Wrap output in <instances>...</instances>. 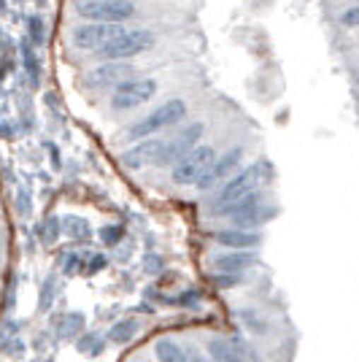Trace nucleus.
<instances>
[{
	"instance_id": "f257e3e1",
	"label": "nucleus",
	"mask_w": 359,
	"mask_h": 362,
	"mask_svg": "<svg viewBox=\"0 0 359 362\" xmlns=\"http://www.w3.org/2000/svg\"><path fill=\"white\" fill-rule=\"evenodd\" d=\"M268 181H270V165H265V163H254V165L240 168L238 173L216 192V197L211 200V209L216 214H225L227 209L238 206L240 200L252 197L254 192H262V187Z\"/></svg>"
},
{
	"instance_id": "f03ea898",
	"label": "nucleus",
	"mask_w": 359,
	"mask_h": 362,
	"mask_svg": "<svg viewBox=\"0 0 359 362\" xmlns=\"http://www.w3.org/2000/svg\"><path fill=\"white\" fill-rule=\"evenodd\" d=\"M184 117H187V100H181V98L165 100L157 108H151V114H146L143 119L135 122L133 127L127 130V141H146V138H151L160 130L181 124Z\"/></svg>"
},
{
	"instance_id": "7ed1b4c3",
	"label": "nucleus",
	"mask_w": 359,
	"mask_h": 362,
	"mask_svg": "<svg viewBox=\"0 0 359 362\" xmlns=\"http://www.w3.org/2000/svg\"><path fill=\"white\" fill-rule=\"evenodd\" d=\"M225 216L233 222V227H240V230H257V227L268 225L270 219L276 216V206L268 203L262 192H254L252 197L240 200L238 206L227 209Z\"/></svg>"
},
{
	"instance_id": "20e7f679",
	"label": "nucleus",
	"mask_w": 359,
	"mask_h": 362,
	"mask_svg": "<svg viewBox=\"0 0 359 362\" xmlns=\"http://www.w3.org/2000/svg\"><path fill=\"white\" fill-rule=\"evenodd\" d=\"M203 133H206V124L203 122H192V124H184L181 130L173 133L170 141L163 144V157H160V165L163 168H176L192 151L200 146L203 141Z\"/></svg>"
},
{
	"instance_id": "39448f33",
	"label": "nucleus",
	"mask_w": 359,
	"mask_h": 362,
	"mask_svg": "<svg viewBox=\"0 0 359 362\" xmlns=\"http://www.w3.org/2000/svg\"><path fill=\"white\" fill-rule=\"evenodd\" d=\"M76 14L87 22H111L122 25L124 19L135 16L133 0H78Z\"/></svg>"
},
{
	"instance_id": "423d86ee",
	"label": "nucleus",
	"mask_w": 359,
	"mask_h": 362,
	"mask_svg": "<svg viewBox=\"0 0 359 362\" xmlns=\"http://www.w3.org/2000/svg\"><path fill=\"white\" fill-rule=\"evenodd\" d=\"M213 160H216V149L208 144H200L192 154H187L179 165L173 168L170 181L176 187H197L203 181V176L208 173V168L213 165Z\"/></svg>"
},
{
	"instance_id": "0eeeda50",
	"label": "nucleus",
	"mask_w": 359,
	"mask_h": 362,
	"mask_svg": "<svg viewBox=\"0 0 359 362\" xmlns=\"http://www.w3.org/2000/svg\"><path fill=\"white\" fill-rule=\"evenodd\" d=\"M154 33L143 30V28H133V30H124L119 38H114L111 44L105 46L103 52H98L103 60H133L138 54H146L151 46H154Z\"/></svg>"
},
{
	"instance_id": "6e6552de",
	"label": "nucleus",
	"mask_w": 359,
	"mask_h": 362,
	"mask_svg": "<svg viewBox=\"0 0 359 362\" xmlns=\"http://www.w3.org/2000/svg\"><path fill=\"white\" fill-rule=\"evenodd\" d=\"M157 95V81L154 78H127L122 81L117 90L111 92V108L114 111H133V108L149 103L151 98Z\"/></svg>"
},
{
	"instance_id": "1a4fd4ad",
	"label": "nucleus",
	"mask_w": 359,
	"mask_h": 362,
	"mask_svg": "<svg viewBox=\"0 0 359 362\" xmlns=\"http://www.w3.org/2000/svg\"><path fill=\"white\" fill-rule=\"evenodd\" d=\"M124 28L111 22H84L73 30V46L81 52H103L114 38H119Z\"/></svg>"
},
{
	"instance_id": "9d476101",
	"label": "nucleus",
	"mask_w": 359,
	"mask_h": 362,
	"mask_svg": "<svg viewBox=\"0 0 359 362\" xmlns=\"http://www.w3.org/2000/svg\"><path fill=\"white\" fill-rule=\"evenodd\" d=\"M240 165H243V146H233V149L222 151L213 160V165L208 168V173L203 176V181L197 184V189H213L219 181L227 184L240 170Z\"/></svg>"
},
{
	"instance_id": "9b49d317",
	"label": "nucleus",
	"mask_w": 359,
	"mask_h": 362,
	"mask_svg": "<svg viewBox=\"0 0 359 362\" xmlns=\"http://www.w3.org/2000/svg\"><path fill=\"white\" fill-rule=\"evenodd\" d=\"M133 78V65L130 60H105L103 65L92 68L87 74V84L92 90H105V87H119L122 81Z\"/></svg>"
},
{
	"instance_id": "f8f14e48",
	"label": "nucleus",
	"mask_w": 359,
	"mask_h": 362,
	"mask_svg": "<svg viewBox=\"0 0 359 362\" xmlns=\"http://www.w3.org/2000/svg\"><path fill=\"white\" fill-rule=\"evenodd\" d=\"M160 157H163V141L146 138V141H138L133 149H127V154L122 157V165L127 168L160 165Z\"/></svg>"
},
{
	"instance_id": "ddd939ff",
	"label": "nucleus",
	"mask_w": 359,
	"mask_h": 362,
	"mask_svg": "<svg viewBox=\"0 0 359 362\" xmlns=\"http://www.w3.org/2000/svg\"><path fill=\"white\" fill-rule=\"evenodd\" d=\"M213 241L227 249H254L262 243V233L257 230H240V227H227V230H216Z\"/></svg>"
},
{
	"instance_id": "4468645a",
	"label": "nucleus",
	"mask_w": 359,
	"mask_h": 362,
	"mask_svg": "<svg viewBox=\"0 0 359 362\" xmlns=\"http://www.w3.org/2000/svg\"><path fill=\"white\" fill-rule=\"evenodd\" d=\"M219 273H243L257 265V255L252 249H230L213 259Z\"/></svg>"
},
{
	"instance_id": "2eb2a0df",
	"label": "nucleus",
	"mask_w": 359,
	"mask_h": 362,
	"mask_svg": "<svg viewBox=\"0 0 359 362\" xmlns=\"http://www.w3.org/2000/svg\"><path fill=\"white\" fill-rule=\"evenodd\" d=\"M62 235L73 243H87V241H92V225L84 216L65 214V216H62Z\"/></svg>"
},
{
	"instance_id": "dca6fc26",
	"label": "nucleus",
	"mask_w": 359,
	"mask_h": 362,
	"mask_svg": "<svg viewBox=\"0 0 359 362\" xmlns=\"http://www.w3.org/2000/svg\"><path fill=\"white\" fill-rule=\"evenodd\" d=\"M154 357H157V362H192L189 360V351L179 346L173 338H160L154 344Z\"/></svg>"
},
{
	"instance_id": "f3484780",
	"label": "nucleus",
	"mask_w": 359,
	"mask_h": 362,
	"mask_svg": "<svg viewBox=\"0 0 359 362\" xmlns=\"http://www.w3.org/2000/svg\"><path fill=\"white\" fill-rule=\"evenodd\" d=\"M208 357H211V362H246L243 354L233 346V341H227V338H211Z\"/></svg>"
},
{
	"instance_id": "a211bd4d",
	"label": "nucleus",
	"mask_w": 359,
	"mask_h": 362,
	"mask_svg": "<svg viewBox=\"0 0 359 362\" xmlns=\"http://www.w3.org/2000/svg\"><path fill=\"white\" fill-rule=\"evenodd\" d=\"M84 317L78 314V311H68L65 317H60L57 322V332H60V338L65 341H73V338H81L84 335Z\"/></svg>"
},
{
	"instance_id": "6ab92c4d",
	"label": "nucleus",
	"mask_w": 359,
	"mask_h": 362,
	"mask_svg": "<svg viewBox=\"0 0 359 362\" xmlns=\"http://www.w3.org/2000/svg\"><path fill=\"white\" fill-rule=\"evenodd\" d=\"M105 341H108V338H100L98 332H84L81 338H76V349H78V354H84V357H100L105 349Z\"/></svg>"
},
{
	"instance_id": "aec40b11",
	"label": "nucleus",
	"mask_w": 359,
	"mask_h": 362,
	"mask_svg": "<svg viewBox=\"0 0 359 362\" xmlns=\"http://www.w3.org/2000/svg\"><path fill=\"white\" fill-rule=\"evenodd\" d=\"M135 332H138V322L135 319H122V322H117L111 330H108V341L111 344H130L135 338Z\"/></svg>"
},
{
	"instance_id": "412c9836",
	"label": "nucleus",
	"mask_w": 359,
	"mask_h": 362,
	"mask_svg": "<svg viewBox=\"0 0 359 362\" xmlns=\"http://www.w3.org/2000/svg\"><path fill=\"white\" fill-rule=\"evenodd\" d=\"M22 65H25V71H28L33 84H41V62H38V57H35L30 41L22 44Z\"/></svg>"
},
{
	"instance_id": "4be33fe9",
	"label": "nucleus",
	"mask_w": 359,
	"mask_h": 362,
	"mask_svg": "<svg viewBox=\"0 0 359 362\" xmlns=\"http://www.w3.org/2000/svg\"><path fill=\"white\" fill-rule=\"evenodd\" d=\"M28 41H30L33 46H44V41H46L44 16H38V14L28 16Z\"/></svg>"
},
{
	"instance_id": "5701e85b",
	"label": "nucleus",
	"mask_w": 359,
	"mask_h": 362,
	"mask_svg": "<svg viewBox=\"0 0 359 362\" xmlns=\"http://www.w3.org/2000/svg\"><path fill=\"white\" fill-rule=\"evenodd\" d=\"M41 241L44 243H54L57 238L62 235V219H57V216H49L44 225H41Z\"/></svg>"
},
{
	"instance_id": "b1692460",
	"label": "nucleus",
	"mask_w": 359,
	"mask_h": 362,
	"mask_svg": "<svg viewBox=\"0 0 359 362\" xmlns=\"http://www.w3.org/2000/svg\"><path fill=\"white\" fill-rule=\"evenodd\" d=\"M213 284L219 289L238 287V284H243V273H216L213 276Z\"/></svg>"
},
{
	"instance_id": "393cba45",
	"label": "nucleus",
	"mask_w": 359,
	"mask_h": 362,
	"mask_svg": "<svg viewBox=\"0 0 359 362\" xmlns=\"http://www.w3.org/2000/svg\"><path fill=\"white\" fill-rule=\"evenodd\" d=\"M122 238H124V230L119 225H111L100 230V243H105V246H117Z\"/></svg>"
},
{
	"instance_id": "a878e982",
	"label": "nucleus",
	"mask_w": 359,
	"mask_h": 362,
	"mask_svg": "<svg viewBox=\"0 0 359 362\" xmlns=\"http://www.w3.org/2000/svg\"><path fill=\"white\" fill-rule=\"evenodd\" d=\"M341 25L343 28H359V6H351L341 14Z\"/></svg>"
},
{
	"instance_id": "bb28decb",
	"label": "nucleus",
	"mask_w": 359,
	"mask_h": 362,
	"mask_svg": "<svg viewBox=\"0 0 359 362\" xmlns=\"http://www.w3.org/2000/svg\"><path fill=\"white\" fill-rule=\"evenodd\" d=\"M52 298H54V279H46V287L41 289V311H46L52 305Z\"/></svg>"
},
{
	"instance_id": "cd10ccee",
	"label": "nucleus",
	"mask_w": 359,
	"mask_h": 362,
	"mask_svg": "<svg viewBox=\"0 0 359 362\" xmlns=\"http://www.w3.org/2000/svg\"><path fill=\"white\" fill-rule=\"evenodd\" d=\"M240 319H249V322H252L249 327H252L254 332H259V335H265V332H268V327H265V322H262V319H257L254 314H252V311H240Z\"/></svg>"
},
{
	"instance_id": "c85d7f7f",
	"label": "nucleus",
	"mask_w": 359,
	"mask_h": 362,
	"mask_svg": "<svg viewBox=\"0 0 359 362\" xmlns=\"http://www.w3.org/2000/svg\"><path fill=\"white\" fill-rule=\"evenodd\" d=\"M16 209H19V214H25V216L33 211L30 197H28V189H19V192H16Z\"/></svg>"
},
{
	"instance_id": "c756f323",
	"label": "nucleus",
	"mask_w": 359,
	"mask_h": 362,
	"mask_svg": "<svg viewBox=\"0 0 359 362\" xmlns=\"http://www.w3.org/2000/svg\"><path fill=\"white\" fill-rule=\"evenodd\" d=\"M60 268L65 273H73L76 268H78V257L73 255V252H68V255H62L60 257Z\"/></svg>"
},
{
	"instance_id": "7c9ffc66",
	"label": "nucleus",
	"mask_w": 359,
	"mask_h": 362,
	"mask_svg": "<svg viewBox=\"0 0 359 362\" xmlns=\"http://www.w3.org/2000/svg\"><path fill=\"white\" fill-rule=\"evenodd\" d=\"M90 259H92V262H84V271H87V273H98L105 262H108L103 255H95V257H90Z\"/></svg>"
},
{
	"instance_id": "2f4dec72",
	"label": "nucleus",
	"mask_w": 359,
	"mask_h": 362,
	"mask_svg": "<svg viewBox=\"0 0 359 362\" xmlns=\"http://www.w3.org/2000/svg\"><path fill=\"white\" fill-rule=\"evenodd\" d=\"M143 265H146V271H149V273L163 271V262H160V257H157V255H146V262H143Z\"/></svg>"
},
{
	"instance_id": "473e14b6",
	"label": "nucleus",
	"mask_w": 359,
	"mask_h": 362,
	"mask_svg": "<svg viewBox=\"0 0 359 362\" xmlns=\"http://www.w3.org/2000/svg\"><path fill=\"white\" fill-rule=\"evenodd\" d=\"M6 351H8L11 357H22V354H25V344H22V341H8V344H6Z\"/></svg>"
},
{
	"instance_id": "72a5a7b5",
	"label": "nucleus",
	"mask_w": 359,
	"mask_h": 362,
	"mask_svg": "<svg viewBox=\"0 0 359 362\" xmlns=\"http://www.w3.org/2000/svg\"><path fill=\"white\" fill-rule=\"evenodd\" d=\"M189 360L192 362H211V357H206V354H200L197 349H192V351H189Z\"/></svg>"
}]
</instances>
